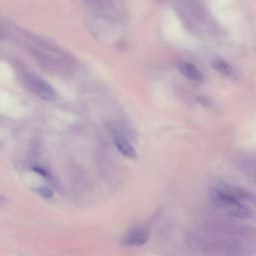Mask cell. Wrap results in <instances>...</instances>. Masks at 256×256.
Wrapping results in <instances>:
<instances>
[{
  "label": "cell",
  "mask_w": 256,
  "mask_h": 256,
  "mask_svg": "<svg viewBox=\"0 0 256 256\" xmlns=\"http://www.w3.org/2000/svg\"><path fill=\"white\" fill-rule=\"evenodd\" d=\"M30 87L32 91L43 100L53 101L57 97V94L53 87L39 77H32L30 79Z\"/></svg>",
  "instance_id": "3957f363"
},
{
  "label": "cell",
  "mask_w": 256,
  "mask_h": 256,
  "mask_svg": "<svg viewBox=\"0 0 256 256\" xmlns=\"http://www.w3.org/2000/svg\"><path fill=\"white\" fill-rule=\"evenodd\" d=\"M214 191L220 195H223L225 197L231 198L239 202L240 204L244 205L247 208H248V205H253L256 202L255 197L252 194H250L248 191L227 183L217 184V186L214 188Z\"/></svg>",
  "instance_id": "7a4b0ae2"
},
{
  "label": "cell",
  "mask_w": 256,
  "mask_h": 256,
  "mask_svg": "<svg viewBox=\"0 0 256 256\" xmlns=\"http://www.w3.org/2000/svg\"><path fill=\"white\" fill-rule=\"evenodd\" d=\"M148 240V231L145 228H134L123 239L125 245L139 246Z\"/></svg>",
  "instance_id": "277c9868"
},
{
  "label": "cell",
  "mask_w": 256,
  "mask_h": 256,
  "mask_svg": "<svg viewBox=\"0 0 256 256\" xmlns=\"http://www.w3.org/2000/svg\"><path fill=\"white\" fill-rule=\"evenodd\" d=\"M33 170H34L37 174L41 175V176H42V177H44V178H47V177H48V172H47L44 168H42V167L34 166V167H33Z\"/></svg>",
  "instance_id": "9c48e42d"
},
{
  "label": "cell",
  "mask_w": 256,
  "mask_h": 256,
  "mask_svg": "<svg viewBox=\"0 0 256 256\" xmlns=\"http://www.w3.org/2000/svg\"><path fill=\"white\" fill-rule=\"evenodd\" d=\"M211 199H212L213 204L217 208H219L224 213H226L232 217H235L238 219H247V218L251 217V212L247 207H245L244 205L240 204L239 202H237L231 198H228V197L218 194L214 190L212 192Z\"/></svg>",
  "instance_id": "6da1fadb"
},
{
  "label": "cell",
  "mask_w": 256,
  "mask_h": 256,
  "mask_svg": "<svg viewBox=\"0 0 256 256\" xmlns=\"http://www.w3.org/2000/svg\"><path fill=\"white\" fill-rule=\"evenodd\" d=\"M115 146L117 147L119 152L122 155H124L125 157L130 158V159L136 158V156H137L136 151H135L134 147L127 141L126 138H123L121 136H117L115 138Z\"/></svg>",
  "instance_id": "8992f818"
},
{
  "label": "cell",
  "mask_w": 256,
  "mask_h": 256,
  "mask_svg": "<svg viewBox=\"0 0 256 256\" xmlns=\"http://www.w3.org/2000/svg\"><path fill=\"white\" fill-rule=\"evenodd\" d=\"M38 191H39V194L45 198H51L53 196V191L48 187H40Z\"/></svg>",
  "instance_id": "ba28073f"
},
{
  "label": "cell",
  "mask_w": 256,
  "mask_h": 256,
  "mask_svg": "<svg viewBox=\"0 0 256 256\" xmlns=\"http://www.w3.org/2000/svg\"><path fill=\"white\" fill-rule=\"evenodd\" d=\"M212 67L220 74L230 77L233 74V69L231 67V65L225 61L224 59L221 58H215L212 62H211Z\"/></svg>",
  "instance_id": "52a82bcc"
},
{
  "label": "cell",
  "mask_w": 256,
  "mask_h": 256,
  "mask_svg": "<svg viewBox=\"0 0 256 256\" xmlns=\"http://www.w3.org/2000/svg\"><path fill=\"white\" fill-rule=\"evenodd\" d=\"M179 71L187 78L195 81H202L203 80V75L201 71L195 67L193 64L189 62H180L178 64Z\"/></svg>",
  "instance_id": "5b68a950"
}]
</instances>
